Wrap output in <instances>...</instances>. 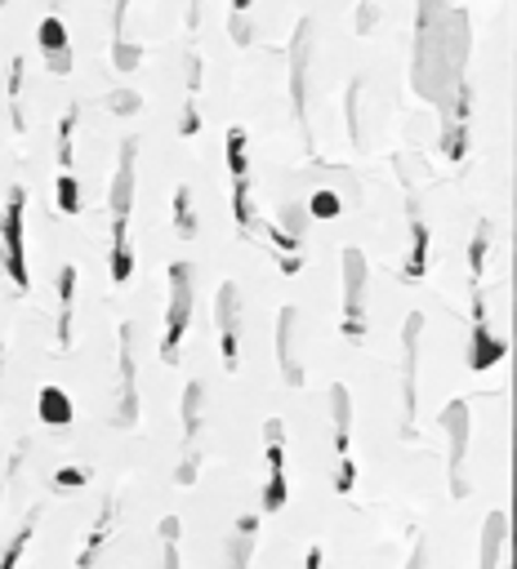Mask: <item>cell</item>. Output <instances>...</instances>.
<instances>
[{"label": "cell", "instance_id": "52a82bcc", "mask_svg": "<svg viewBox=\"0 0 517 569\" xmlns=\"http://www.w3.org/2000/svg\"><path fill=\"white\" fill-rule=\"evenodd\" d=\"M36 418H41L45 427H68V422H72V396L62 392V387H45V392L36 396Z\"/></svg>", "mask_w": 517, "mask_h": 569}, {"label": "cell", "instance_id": "e0dca14e", "mask_svg": "<svg viewBox=\"0 0 517 569\" xmlns=\"http://www.w3.org/2000/svg\"><path fill=\"white\" fill-rule=\"evenodd\" d=\"M499 543H504V516L495 512V516H491V525H486V556H482V569H495Z\"/></svg>", "mask_w": 517, "mask_h": 569}, {"label": "cell", "instance_id": "d4e9b609", "mask_svg": "<svg viewBox=\"0 0 517 569\" xmlns=\"http://www.w3.org/2000/svg\"><path fill=\"white\" fill-rule=\"evenodd\" d=\"M112 103H116V112H120V116L135 112V94H112Z\"/></svg>", "mask_w": 517, "mask_h": 569}, {"label": "cell", "instance_id": "6da1fadb", "mask_svg": "<svg viewBox=\"0 0 517 569\" xmlns=\"http://www.w3.org/2000/svg\"><path fill=\"white\" fill-rule=\"evenodd\" d=\"M170 312H165V338H161V356L165 361H174V351L187 334V321H192V271L183 263L170 267Z\"/></svg>", "mask_w": 517, "mask_h": 569}, {"label": "cell", "instance_id": "30bf717a", "mask_svg": "<svg viewBox=\"0 0 517 569\" xmlns=\"http://www.w3.org/2000/svg\"><path fill=\"white\" fill-rule=\"evenodd\" d=\"M254 516H241L237 521V538H232V556H228V565L223 569H245V560H250V538H254Z\"/></svg>", "mask_w": 517, "mask_h": 569}, {"label": "cell", "instance_id": "7c38bea8", "mask_svg": "<svg viewBox=\"0 0 517 569\" xmlns=\"http://www.w3.org/2000/svg\"><path fill=\"white\" fill-rule=\"evenodd\" d=\"M295 312H282V370L290 374V383H299L303 374H299V365H295Z\"/></svg>", "mask_w": 517, "mask_h": 569}, {"label": "cell", "instance_id": "5b68a950", "mask_svg": "<svg viewBox=\"0 0 517 569\" xmlns=\"http://www.w3.org/2000/svg\"><path fill=\"white\" fill-rule=\"evenodd\" d=\"M344 276H348V334H361V280H366V263L357 249H348L344 258Z\"/></svg>", "mask_w": 517, "mask_h": 569}, {"label": "cell", "instance_id": "603a6c76", "mask_svg": "<svg viewBox=\"0 0 517 569\" xmlns=\"http://www.w3.org/2000/svg\"><path fill=\"white\" fill-rule=\"evenodd\" d=\"M85 476H90L85 467H58V472H54V485H58V489H81Z\"/></svg>", "mask_w": 517, "mask_h": 569}, {"label": "cell", "instance_id": "9a60e30c", "mask_svg": "<svg viewBox=\"0 0 517 569\" xmlns=\"http://www.w3.org/2000/svg\"><path fill=\"white\" fill-rule=\"evenodd\" d=\"M112 276L129 280V241H125V219H116V245H112Z\"/></svg>", "mask_w": 517, "mask_h": 569}, {"label": "cell", "instance_id": "ffe728a7", "mask_svg": "<svg viewBox=\"0 0 517 569\" xmlns=\"http://www.w3.org/2000/svg\"><path fill=\"white\" fill-rule=\"evenodd\" d=\"M161 538H165L161 569H183V565H179V543H174V538H179V525H174V521H165V525H161Z\"/></svg>", "mask_w": 517, "mask_h": 569}, {"label": "cell", "instance_id": "5bb4252c", "mask_svg": "<svg viewBox=\"0 0 517 569\" xmlns=\"http://www.w3.org/2000/svg\"><path fill=\"white\" fill-rule=\"evenodd\" d=\"M183 427H187V441L197 437V427H202V383H192L187 396H183Z\"/></svg>", "mask_w": 517, "mask_h": 569}, {"label": "cell", "instance_id": "277c9868", "mask_svg": "<svg viewBox=\"0 0 517 569\" xmlns=\"http://www.w3.org/2000/svg\"><path fill=\"white\" fill-rule=\"evenodd\" d=\"M331 400H335V437H340V493H353L357 467H353V450H348V392L335 387Z\"/></svg>", "mask_w": 517, "mask_h": 569}, {"label": "cell", "instance_id": "484cf974", "mask_svg": "<svg viewBox=\"0 0 517 569\" xmlns=\"http://www.w3.org/2000/svg\"><path fill=\"white\" fill-rule=\"evenodd\" d=\"M303 569H321V547H308V560H303Z\"/></svg>", "mask_w": 517, "mask_h": 569}, {"label": "cell", "instance_id": "f1b7e54d", "mask_svg": "<svg viewBox=\"0 0 517 569\" xmlns=\"http://www.w3.org/2000/svg\"><path fill=\"white\" fill-rule=\"evenodd\" d=\"M0 498H5V485H0Z\"/></svg>", "mask_w": 517, "mask_h": 569}, {"label": "cell", "instance_id": "8fae6325", "mask_svg": "<svg viewBox=\"0 0 517 569\" xmlns=\"http://www.w3.org/2000/svg\"><path fill=\"white\" fill-rule=\"evenodd\" d=\"M58 294H62V321H58V338L68 342V321H72V294H77V267L58 271Z\"/></svg>", "mask_w": 517, "mask_h": 569}, {"label": "cell", "instance_id": "2e32d148", "mask_svg": "<svg viewBox=\"0 0 517 569\" xmlns=\"http://www.w3.org/2000/svg\"><path fill=\"white\" fill-rule=\"evenodd\" d=\"M27 543H32V525H23V530L14 534V543L5 547V556H0V569H19L23 556H27Z\"/></svg>", "mask_w": 517, "mask_h": 569}, {"label": "cell", "instance_id": "9c48e42d", "mask_svg": "<svg viewBox=\"0 0 517 569\" xmlns=\"http://www.w3.org/2000/svg\"><path fill=\"white\" fill-rule=\"evenodd\" d=\"M129 183H135V148H125V156H120V174H116V191H112L116 219H125V209H129Z\"/></svg>", "mask_w": 517, "mask_h": 569}, {"label": "cell", "instance_id": "7a4b0ae2", "mask_svg": "<svg viewBox=\"0 0 517 569\" xmlns=\"http://www.w3.org/2000/svg\"><path fill=\"white\" fill-rule=\"evenodd\" d=\"M290 498L286 485V445H282V422H268V489H264V512H282Z\"/></svg>", "mask_w": 517, "mask_h": 569}, {"label": "cell", "instance_id": "ac0fdd59", "mask_svg": "<svg viewBox=\"0 0 517 569\" xmlns=\"http://www.w3.org/2000/svg\"><path fill=\"white\" fill-rule=\"evenodd\" d=\"M41 45H45L49 54H62V49H68V32H62L58 19H45V23H41Z\"/></svg>", "mask_w": 517, "mask_h": 569}, {"label": "cell", "instance_id": "d6986e66", "mask_svg": "<svg viewBox=\"0 0 517 569\" xmlns=\"http://www.w3.org/2000/svg\"><path fill=\"white\" fill-rule=\"evenodd\" d=\"M228 165H232L237 178H245V133L241 129L228 133Z\"/></svg>", "mask_w": 517, "mask_h": 569}, {"label": "cell", "instance_id": "83f0119b", "mask_svg": "<svg viewBox=\"0 0 517 569\" xmlns=\"http://www.w3.org/2000/svg\"><path fill=\"white\" fill-rule=\"evenodd\" d=\"M245 5H250V0H237V10H245Z\"/></svg>", "mask_w": 517, "mask_h": 569}, {"label": "cell", "instance_id": "3957f363", "mask_svg": "<svg viewBox=\"0 0 517 569\" xmlns=\"http://www.w3.org/2000/svg\"><path fill=\"white\" fill-rule=\"evenodd\" d=\"M5 267L19 290H27V263H23V191H14L5 209Z\"/></svg>", "mask_w": 517, "mask_h": 569}, {"label": "cell", "instance_id": "4fadbf2b", "mask_svg": "<svg viewBox=\"0 0 517 569\" xmlns=\"http://www.w3.org/2000/svg\"><path fill=\"white\" fill-rule=\"evenodd\" d=\"M107 534H112V508H103V516L94 521V534L85 538V551H81V560H77L81 569H90V565H94V556H99V547H103V538H107Z\"/></svg>", "mask_w": 517, "mask_h": 569}, {"label": "cell", "instance_id": "44dd1931", "mask_svg": "<svg viewBox=\"0 0 517 569\" xmlns=\"http://www.w3.org/2000/svg\"><path fill=\"white\" fill-rule=\"evenodd\" d=\"M174 223H179L183 236L197 232V219H192V205H187V191H183V187H179V196H174Z\"/></svg>", "mask_w": 517, "mask_h": 569}, {"label": "cell", "instance_id": "ba28073f", "mask_svg": "<svg viewBox=\"0 0 517 569\" xmlns=\"http://www.w3.org/2000/svg\"><path fill=\"white\" fill-rule=\"evenodd\" d=\"M219 329H223V365L237 370V290L232 284L219 294Z\"/></svg>", "mask_w": 517, "mask_h": 569}, {"label": "cell", "instance_id": "cb8c5ba5", "mask_svg": "<svg viewBox=\"0 0 517 569\" xmlns=\"http://www.w3.org/2000/svg\"><path fill=\"white\" fill-rule=\"evenodd\" d=\"M312 213H317V219H335V213H340L335 191H317V196H312Z\"/></svg>", "mask_w": 517, "mask_h": 569}, {"label": "cell", "instance_id": "4316f807", "mask_svg": "<svg viewBox=\"0 0 517 569\" xmlns=\"http://www.w3.org/2000/svg\"><path fill=\"white\" fill-rule=\"evenodd\" d=\"M411 569H424V556H415V560H411Z\"/></svg>", "mask_w": 517, "mask_h": 569}, {"label": "cell", "instance_id": "7402d4cb", "mask_svg": "<svg viewBox=\"0 0 517 569\" xmlns=\"http://www.w3.org/2000/svg\"><path fill=\"white\" fill-rule=\"evenodd\" d=\"M77 205H81V196H77V178H72V174H62V178H58V209H62V213H77Z\"/></svg>", "mask_w": 517, "mask_h": 569}, {"label": "cell", "instance_id": "8992f818", "mask_svg": "<svg viewBox=\"0 0 517 569\" xmlns=\"http://www.w3.org/2000/svg\"><path fill=\"white\" fill-rule=\"evenodd\" d=\"M499 361H504V342H499V338H491V329H486V321H482V312H478L469 365H473V370H491V365H499Z\"/></svg>", "mask_w": 517, "mask_h": 569}]
</instances>
